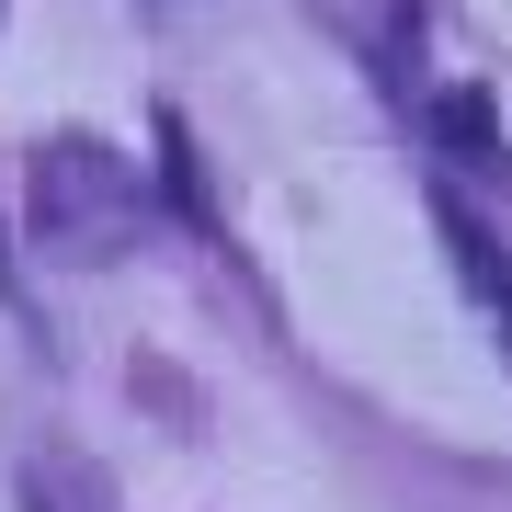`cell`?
Segmentation results:
<instances>
[{
    "label": "cell",
    "instance_id": "6da1fadb",
    "mask_svg": "<svg viewBox=\"0 0 512 512\" xmlns=\"http://www.w3.org/2000/svg\"><path fill=\"white\" fill-rule=\"evenodd\" d=\"M137 239V160L103 137H46L35 148V251L46 262H114Z\"/></svg>",
    "mask_w": 512,
    "mask_h": 512
},
{
    "label": "cell",
    "instance_id": "7a4b0ae2",
    "mask_svg": "<svg viewBox=\"0 0 512 512\" xmlns=\"http://www.w3.org/2000/svg\"><path fill=\"white\" fill-rule=\"evenodd\" d=\"M433 217H444V251H456V274H467V296H478V308L501 319V342H512V262L490 251V228H478L467 205H433Z\"/></svg>",
    "mask_w": 512,
    "mask_h": 512
},
{
    "label": "cell",
    "instance_id": "3957f363",
    "mask_svg": "<svg viewBox=\"0 0 512 512\" xmlns=\"http://www.w3.org/2000/svg\"><path fill=\"white\" fill-rule=\"evenodd\" d=\"M433 126H444V148H467V160H490V171H501V114L478 103V92H444V103H433Z\"/></svg>",
    "mask_w": 512,
    "mask_h": 512
}]
</instances>
